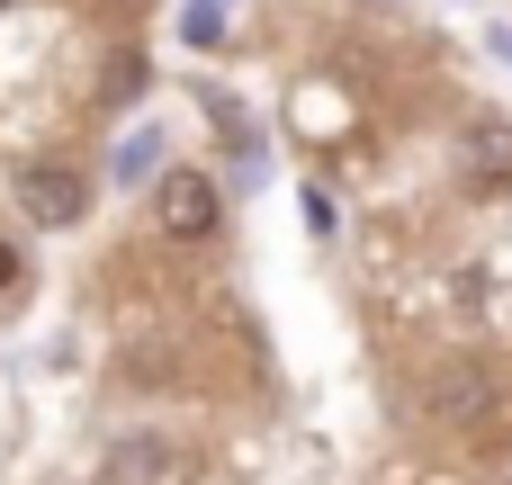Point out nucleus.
Here are the masks:
<instances>
[{"label":"nucleus","instance_id":"nucleus-1","mask_svg":"<svg viewBox=\"0 0 512 485\" xmlns=\"http://www.w3.org/2000/svg\"><path fill=\"white\" fill-rule=\"evenodd\" d=\"M153 216H162V234H171V243H198V234H216L225 189H216L207 171H171V180H162V198H153Z\"/></svg>","mask_w":512,"mask_h":485},{"label":"nucleus","instance_id":"nucleus-2","mask_svg":"<svg viewBox=\"0 0 512 485\" xmlns=\"http://www.w3.org/2000/svg\"><path fill=\"white\" fill-rule=\"evenodd\" d=\"M90 485H189V477H180V450H171L162 432H126V441L90 468Z\"/></svg>","mask_w":512,"mask_h":485},{"label":"nucleus","instance_id":"nucleus-3","mask_svg":"<svg viewBox=\"0 0 512 485\" xmlns=\"http://www.w3.org/2000/svg\"><path fill=\"white\" fill-rule=\"evenodd\" d=\"M423 405H432L441 423H486V414H495V369H486V360H441Z\"/></svg>","mask_w":512,"mask_h":485},{"label":"nucleus","instance_id":"nucleus-4","mask_svg":"<svg viewBox=\"0 0 512 485\" xmlns=\"http://www.w3.org/2000/svg\"><path fill=\"white\" fill-rule=\"evenodd\" d=\"M18 207H27L36 225H81V207H90V180H81L72 162H36V171L18 180Z\"/></svg>","mask_w":512,"mask_h":485},{"label":"nucleus","instance_id":"nucleus-5","mask_svg":"<svg viewBox=\"0 0 512 485\" xmlns=\"http://www.w3.org/2000/svg\"><path fill=\"white\" fill-rule=\"evenodd\" d=\"M459 180L468 189H512V126L504 117H477L459 135Z\"/></svg>","mask_w":512,"mask_h":485},{"label":"nucleus","instance_id":"nucleus-6","mask_svg":"<svg viewBox=\"0 0 512 485\" xmlns=\"http://www.w3.org/2000/svg\"><path fill=\"white\" fill-rule=\"evenodd\" d=\"M153 171H162V126H135V135L117 144V180H126V189H144Z\"/></svg>","mask_w":512,"mask_h":485},{"label":"nucleus","instance_id":"nucleus-7","mask_svg":"<svg viewBox=\"0 0 512 485\" xmlns=\"http://www.w3.org/2000/svg\"><path fill=\"white\" fill-rule=\"evenodd\" d=\"M180 36H189V45H225V27H216V0H189V18H180Z\"/></svg>","mask_w":512,"mask_h":485},{"label":"nucleus","instance_id":"nucleus-8","mask_svg":"<svg viewBox=\"0 0 512 485\" xmlns=\"http://www.w3.org/2000/svg\"><path fill=\"white\" fill-rule=\"evenodd\" d=\"M18 279H27V261H18L9 243H0V288H18Z\"/></svg>","mask_w":512,"mask_h":485},{"label":"nucleus","instance_id":"nucleus-9","mask_svg":"<svg viewBox=\"0 0 512 485\" xmlns=\"http://www.w3.org/2000/svg\"><path fill=\"white\" fill-rule=\"evenodd\" d=\"M495 54H504V63H512V27H504V36H495Z\"/></svg>","mask_w":512,"mask_h":485}]
</instances>
